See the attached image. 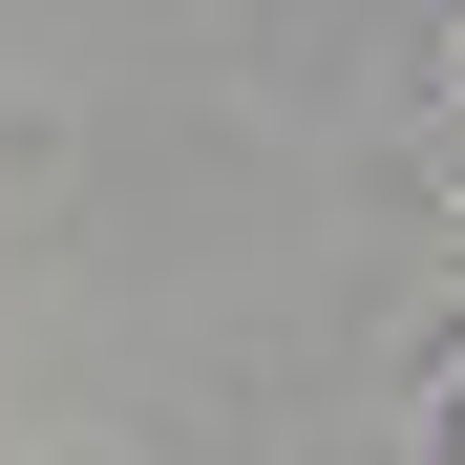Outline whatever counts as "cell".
<instances>
[{
  "label": "cell",
  "mask_w": 465,
  "mask_h": 465,
  "mask_svg": "<svg viewBox=\"0 0 465 465\" xmlns=\"http://www.w3.org/2000/svg\"><path fill=\"white\" fill-rule=\"evenodd\" d=\"M444 465H465V402H444Z\"/></svg>",
  "instance_id": "obj_1"
}]
</instances>
